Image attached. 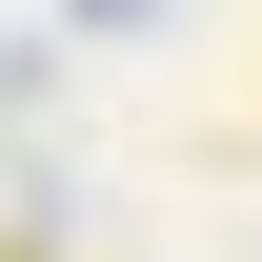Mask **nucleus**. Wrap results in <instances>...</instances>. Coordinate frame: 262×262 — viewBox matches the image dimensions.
I'll return each mask as SVG.
<instances>
[{
  "label": "nucleus",
  "instance_id": "f257e3e1",
  "mask_svg": "<svg viewBox=\"0 0 262 262\" xmlns=\"http://www.w3.org/2000/svg\"><path fill=\"white\" fill-rule=\"evenodd\" d=\"M81 20H101V40H121V20H162V0H81Z\"/></svg>",
  "mask_w": 262,
  "mask_h": 262
}]
</instances>
